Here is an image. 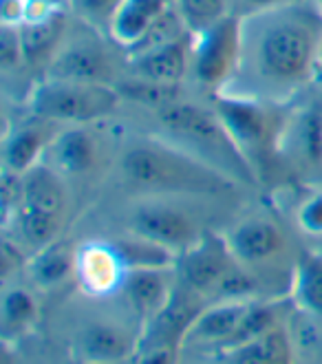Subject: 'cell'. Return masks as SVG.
<instances>
[{
	"instance_id": "9c48e42d",
	"label": "cell",
	"mask_w": 322,
	"mask_h": 364,
	"mask_svg": "<svg viewBox=\"0 0 322 364\" xmlns=\"http://www.w3.org/2000/svg\"><path fill=\"white\" fill-rule=\"evenodd\" d=\"M236 265L227 243L219 234H203V237L192 243L188 250L179 254L177 276L179 281L199 291L205 298H212L225 274Z\"/></svg>"
},
{
	"instance_id": "cb8c5ba5",
	"label": "cell",
	"mask_w": 322,
	"mask_h": 364,
	"mask_svg": "<svg viewBox=\"0 0 322 364\" xmlns=\"http://www.w3.org/2000/svg\"><path fill=\"white\" fill-rule=\"evenodd\" d=\"M291 301L309 318L322 320V252H303L291 272Z\"/></svg>"
},
{
	"instance_id": "6da1fadb",
	"label": "cell",
	"mask_w": 322,
	"mask_h": 364,
	"mask_svg": "<svg viewBox=\"0 0 322 364\" xmlns=\"http://www.w3.org/2000/svg\"><path fill=\"white\" fill-rule=\"evenodd\" d=\"M322 0H289L241 18V53L219 93L283 104L320 77Z\"/></svg>"
},
{
	"instance_id": "d6986e66",
	"label": "cell",
	"mask_w": 322,
	"mask_h": 364,
	"mask_svg": "<svg viewBox=\"0 0 322 364\" xmlns=\"http://www.w3.org/2000/svg\"><path fill=\"white\" fill-rule=\"evenodd\" d=\"M249 305L252 301H217L208 305L188 331L186 345L195 342V345L214 347L217 351H221L234 336V331L239 329Z\"/></svg>"
},
{
	"instance_id": "3957f363",
	"label": "cell",
	"mask_w": 322,
	"mask_h": 364,
	"mask_svg": "<svg viewBox=\"0 0 322 364\" xmlns=\"http://www.w3.org/2000/svg\"><path fill=\"white\" fill-rule=\"evenodd\" d=\"M119 102L122 95L113 84L53 77H42L27 97L29 113L69 126H87L109 117Z\"/></svg>"
},
{
	"instance_id": "836d02e7",
	"label": "cell",
	"mask_w": 322,
	"mask_h": 364,
	"mask_svg": "<svg viewBox=\"0 0 322 364\" xmlns=\"http://www.w3.org/2000/svg\"><path fill=\"white\" fill-rule=\"evenodd\" d=\"M27 256L23 254V245H20L16 239L5 237L3 239V247H0V269H3V283L7 285L9 278L18 272L27 269Z\"/></svg>"
},
{
	"instance_id": "9a60e30c",
	"label": "cell",
	"mask_w": 322,
	"mask_h": 364,
	"mask_svg": "<svg viewBox=\"0 0 322 364\" xmlns=\"http://www.w3.org/2000/svg\"><path fill=\"white\" fill-rule=\"evenodd\" d=\"M175 267H135L128 269L122 291L128 305L135 309L141 320V327L153 320L173 298L175 283H173Z\"/></svg>"
},
{
	"instance_id": "7a4b0ae2",
	"label": "cell",
	"mask_w": 322,
	"mask_h": 364,
	"mask_svg": "<svg viewBox=\"0 0 322 364\" xmlns=\"http://www.w3.org/2000/svg\"><path fill=\"white\" fill-rule=\"evenodd\" d=\"M117 170L128 186L153 195H223L232 188L230 175L203 157L153 139L128 144Z\"/></svg>"
},
{
	"instance_id": "e0dca14e",
	"label": "cell",
	"mask_w": 322,
	"mask_h": 364,
	"mask_svg": "<svg viewBox=\"0 0 322 364\" xmlns=\"http://www.w3.org/2000/svg\"><path fill=\"white\" fill-rule=\"evenodd\" d=\"M126 64L131 75L166 84H181V80L190 73V36L128 55Z\"/></svg>"
},
{
	"instance_id": "8fae6325",
	"label": "cell",
	"mask_w": 322,
	"mask_h": 364,
	"mask_svg": "<svg viewBox=\"0 0 322 364\" xmlns=\"http://www.w3.org/2000/svg\"><path fill=\"white\" fill-rule=\"evenodd\" d=\"M278 155L300 170H322V104L311 102L283 122Z\"/></svg>"
},
{
	"instance_id": "4fadbf2b",
	"label": "cell",
	"mask_w": 322,
	"mask_h": 364,
	"mask_svg": "<svg viewBox=\"0 0 322 364\" xmlns=\"http://www.w3.org/2000/svg\"><path fill=\"white\" fill-rule=\"evenodd\" d=\"M60 128L40 115L23 119L5 128L3 135V168L14 173H27L33 166L42 164L45 153Z\"/></svg>"
},
{
	"instance_id": "ffe728a7",
	"label": "cell",
	"mask_w": 322,
	"mask_h": 364,
	"mask_svg": "<svg viewBox=\"0 0 322 364\" xmlns=\"http://www.w3.org/2000/svg\"><path fill=\"white\" fill-rule=\"evenodd\" d=\"M20 208L64 219V210H67L64 177L58 175L47 164H38L27 170L23 179V203H20Z\"/></svg>"
},
{
	"instance_id": "d6a6232c",
	"label": "cell",
	"mask_w": 322,
	"mask_h": 364,
	"mask_svg": "<svg viewBox=\"0 0 322 364\" xmlns=\"http://www.w3.org/2000/svg\"><path fill=\"white\" fill-rule=\"evenodd\" d=\"M0 67L5 73H14L18 71V67H25L20 31L16 25L3 23V27H0Z\"/></svg>"
},
{
	"instance_id": "ac0fdd59",
	"label": "cell",
	"mask_w": 322,
	"mask_h": 364,
	"mask_svg": "<svg viewBox=\"0 0 322 364\" xmlns=\"http://www.w3.org/2000/svg\"><path fill=\"white\" fill-rule=\"evenodd\" d=\"M168 7H173V3H168V0H122L106 36L119 49L131 53L155 27Z\"/></svg>"
},
{
	"instance_id": "603a6c76",
	"label": "cell",
	"mask_w": 322,
	"mask_h": 364,
	"mask_svg": "<svg viewBox=\"0 0 322 364\" xmlns=\"http://www.w3.org/2000/svg\"><path fill=\"white\" fill-rule=\"evenodd\" d=\"M221 355L227 364H294V345L287 329L278 325Z\"/></svg>"
},
{
	"instance_id": "7402d4cb",
	"label": "cell",
	"mask_w": 322,
	"mask_h": 364,
	"mask_svg": "<svg viewBox=\"0 0 322 364\" xmlns=\"http://www.w3.org/2000/svg\"><path fill=\"white\" fill-rule=\"evenodd\" d=\"M75 256L77 250L71 243L55 239L53 243L33 252V256L27 261L25 272L36 287L51 289L75 276Z\"/></svg>"
},
{
	"instance_id": "8992f818",
	"label": "cell",
	"mask_w": 322,
	"mask_h": 364,
	"mask_svg": "<svg viewBox=\"0 0 322 364\" xmlns=\"http://www.w3.org/2000/svg\"><path fill=\"white\" fill-rule=\"evenodd\" d=\"M157 117L173 135L197 144L199 151L212 153L214 159L227 161L232 155L245 164V159L241 157L239 151H236L232 137L227 135L225 126L221 124L214 109H205L201 104L188 102L181 97L173 104H168L166 109L157 111Z\"/></svg>"
},
{
	"instance_id": "8d00e7d4",
	"label": "cell",
	"mask_w": 322,
	"mask_h": 364,
	"mask_svg": "<svg viewBox=\"0 0 322 364\" xmlns=\"http://www.w3.org/2000/svg\"><path fill=\"white\" fill-rule=\"evenodd\" d=\"M320 104H322V95H320Z\"/></svg>"
},
{
	"instance_id": "7c38bea8",
	"label": "cell",
	"mask_w": 322,
	"mask_h": 364,
	"mask_svg": "<svg viewBox=\"0 0 322 364\" xmlns=\"http://www.w3.org/2000/svg\"><path fill=\"white\" fill-rule=\"evenodd\" d=\"M126 272L128 267L113 243L91 241L77 247L73 278L77 281V287L87 296L104 298L122 289Z\"/></svg>"
},
{
	"instance_id": "1f68e13d",
	"label": "cell",
	"mask_w": 322,
	"mask_h": 364,
	"mask_svg": "<svg viewBox=\"0 0 322 364\" xmlns=\"http://www.w3.org/2000/svg\"><path fill=\"white\" fill-rule=\"evenodd\" d=\"M23 173L3 168V183H0V205H3V228L11 223L16 212L23 203Z\"/></svg>"
},
{
	"instance_id": "83f0119b",
	"label": "cell",
	"mask_w": 322,
	"mask_h": 364,
	"mask_svg": "<svg viewBox=\"0 0 322 364\" xmlns=\"http://www.w3.org/2000/svg\"><path fill=\"white\" fill-rule=\"evenodd\" d=\"M278 325H281V314H278V305L272 303V301H259V298H256V301H252V305L247 307L239 329L234 331L230 342L219 353L230 351V349L239 347V345H245V342L263 336L265 331H269V329H274Z\"/></svg>"
},
{
	"instance_id": "5b68a950",
	"label": "cell",
	"mask_w": 322,
	"mask_h": 364,
	"mask_svg": "<svg viewBox=\"0 0 322 364\" xmlns=\"http://www.w3.org/2000/svg\"><path fill=\"white\" fill-rule=\"evenodd\" d=\"M241 53V18L227 16L214 27L190 36V73L212 93L232 82Z\"/></svg>"
},
{
	"instance_id": "4316f807",
	"label": "cell",
	"mask_w": 322,
	"mask_h": 364,
	"mask_svg": "<svg viewBox=\"0 0 322 364\" xmlns=\"http://www.w3.org/2000/svg\"><path fill=\"white\" fill-rule=\"evenodd\" d=\"M115 89L122 95V100L135 102L141 106H148L155 113L166 109L168 104L181 100V84H166V82H155L137 75H128L115 82Z\"/></svg>"
},
{
	"instance_id": "5bb4252c",
	"label": "cell",
	"mask_w": 322,
	"mask_h": 364,
	"mask_svg": "<svg viewBox=\"0 0 322 364\" xmlns=\"http://www.w3.org/2000/svg\"><path fill=\"white\" fill-rule=\"evenodd\" d=\"M97 157H100V144L89 124L67 126L60 128L53 141L49 144L42 164H47L58 175L67 179V177L87 175L97 164Z\"/></svg>"
},
{
	"instance_id": "74e56055",
	"label": "cell",
	"mask_w": 322,
	"mask_h": 364,
	"mask_svg": "<svg viewBox=\"0 0 322 364\" xmlns=\"http://www.w3.org/2000/svg\"><path fill=\"white\" fill-rule=\"evenodd\" d=\"M82 364H84V362H82Z\"/></svg>"
},
{
	"instance_id": "4dcf8cb0",
	"label": "cell",
	"mask_w": 322,
	"mask_h": 364,
	"mask_svg": "<svg viewBox=\"0 0 322 364\" xmlns=\"http://www.w3.org/2000/svg\"><path fill=\"white\" fill-rule=\"evenodd\" d=\"M69 11L80 20L82 25H87L100 33H109V25L122 5V0H67Z\"/></svg>"
},
{
	"instance_id": "277c9868",
	"label": "cell",
	"mask_w": 322,
	"mask_h": 364,
	"mask_svg": "<svg viewBox=\"0 0 322 364\" xmlns=\"http://www.w3.org/2000/svg\"><path fill=\"white\" fill-rule=\"evenodd\" d=\"M212 104L236 151L245 159L252 175H256L274 153L278 155V137L285 119L274 115L272 106L276 104L232 93H212Z\"/></svg>"
},
{
	"instance_id": "ba28073f",
	"label": "cell",
	"mask_w": 322,
	"mask_h": 364,
	"mask_svg": "<svg viewBox=\"0 0 322 364\" xmlns=\"http://www.w3.org/2000/svg\"><path fill=\"white\" fill-rule=\"evenodd\" d=\"M100 31L64 36L58 53L47 67L45 77L53 80H73V82H95L113 84L117 82V71L113 55L97 38Z\"/></svg>"
},
{
	"instance_id": "d4e9b609",
	"label": "cell",
	"mask_w": 322,
	"mask_h": 364,
	"mask_svg": "<svg viewBox=\"0 0 322 364\" xmlns=\"http://www.w3.org/2000/svg\"><path fill=\"white\" fill-rule=\"evenodd\" d=\"M38 301L36 296L20 287L7 283L3 289V301H0V331H3V340L11 342L16 338H23L31 331V327L38 323Z\"/></svg>"
},
{
	"instance_id": "44dd1931",
	"label": "cell",
	"mask_w": 322,
	"mask_h": 364,
	"mask_svg": "<svg viewBox=\"0 0 322 364\" xmlns=\"http://www.w3.org/2000/svg\"><path fill=\"white\" fill-rule=\"evenodd\" d=\"M69 9L53 14L45 20L20 25V45H23V55L27 67L33 64H45L49 67L53 55L58 53L64 36L69 31Z\"/></svg>"
},
{
	"instance_id": "d590c367",
	"label": "cell",
	"mask_w": 322,
	"mask_h": 364,
	"mask_svg": "<svg viewBox=\"0 0 322 364\" xmlns=\"http://www.w3.org/2000/svg\"><path fill=\"white\" fill-rule=\"evenodd\" d=\"M289 0H230V14L236 18H245L252 14H261L265 9L278 7Z\"/></svg>"
},
{
	"instance_id": "30bf717a",
	"label": "cell",
	"mask_w": 322,
	"mask_h": 364,
	"mask_svg": "<svg viewBox=\"0 0 322 364\" xmlns=\"http://www.w3.org/2000/svg\"><path fill=\"white\" fill-rule=\"evenodd\" d=\"M223 239L234 259L249 272L274 263L287 247L283 230L267 217H247L232 225Z\"/></svg>"
},
{
	"instance_id": "484cf974",
	"label": "cell",
	"mask_w": 322,
	"mask_h": 364,
	"mask_svg": "<svg viewBox=\"0 0 322 364\" xmlns=\"http://www.w3.org/2000/svg\"><path fill=\"white\" fill-rule=\"evenodd\" d=\"M115 250L119 252L122 261L128 269L135 267H177L179 252L170 250L166 245H159L155 241H148L144 237L128 232L126 237H119L111 241Z\"/></svg>"
},
{
	"instance_id": "52a82bcc",
	"label": "cell",
	"mask_w": 322,
	"mask_h": 364,
	"mask_svg": "<svg viewBox=\"0 0 322 364\" xmlns=\"http://www.w3.org/2000/svg\"><path fill=\"white\" fill-rule=\"evenodd\" d=\"M128 223H131L128 232L166 245L179 254L203 237L197 219L186 208L161 199L139 201L133 208Z\"/></svg>"
},
{
	"instance_id": "2e32d148",
	"label": "cell",
	"mask_w": 322,
	"mask_h": 364,
	"mask_svg": "<svg viewBox=\"0 0 322 364\" xmlns=\"http://www.w3.org/2000/svg\"><path fill=\"white\" fill-rule=\"evenodd\" d=\"M141 336H133L128 329L113 323H97L77 336L75 351L84 364H117L135 358Z\"/></svg>"
},
{
	"instance_id": "e575fe53",
	"label": "cell",
	"mask_w": 322,
	"mask_h": 364,
	"mask_svg": "<svg viewBox=\"0 0 322 364\" xmlns=\"http://www.w3.org/2000/svg\"><path fill=\"white\" fill-rule=\"evenodd\" d=\"M181 349L177 345H139L135 364H179Z\"/></svg>"
},
{
	"instance_id": "f546056e",
	"label": "cell",
	"mask_w": 322,
	"mask_h": 364,
	"mask_svg": "<svg viewBox=\"0 0 322 364\" xmlns=\"http://www.w3.org/2000/svg\"><path fill=\"white\" fill-rule=\"evenodd\" d=\"M294 225L303 237L311 241H322V190H307L303 197H298L294 208Z\"/></svg>"
},
{
	"instance_id": "f1b7e54d",
	"label": "cell",
	"mask_w": 322,
	"mask_h": 364,
	"mask_svg": "<svg viewBox=\"0 0 322 364\" xmlns=\"http://www.w3.org/2000/svg\"><path fill=\"white\" fill-rule=\"evenodd\" d=\"M175 9L190 36L214 27L230 14V0H175Z\"/></svg>"
}]
</instances>
